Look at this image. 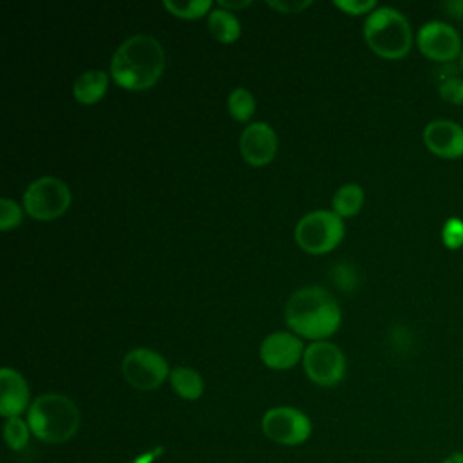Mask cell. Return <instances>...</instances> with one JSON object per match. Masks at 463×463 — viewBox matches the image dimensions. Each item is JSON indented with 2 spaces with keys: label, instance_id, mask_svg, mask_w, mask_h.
<instances>
[{
  "label": "cell",
  "instance_id": "83f0119b",
  "mask_svg": "<svg viewBox=\"0 0 463 463\" xmlns=\"http://www.w3.org/2000/svg\"><path fill=\"white\" fill-rule=\"evenodd\" d=\"M251 2L250 0H241V2H228V0H219L217 7H222L226 11H233V9H242L248 7Z\"/></svg>",
  "mask_w": 463,
  "mask_h": 463
},
{
  "label": "cell",
  "instance_id": "4316f807",
  "mask_svg": "<svg viewBox=\"0 0 463 463\" xmlns=\"http://www.w3.org/2000/svg\"><path fill=\"white\" fill-rule=\"evenodd\" d=\"M443 9L458 20H463V0H449L443 4Z\"/></svg>",
  "mask_w": 463,
  "mask_h": 463
},
{
  "label": "cell",
  "instance_id": "277c9868",
  "mask_svg": "<svg viewBox=\"0 0 463 463\" xmlns=\"http://www.w3.org/2000/svg\"><path fill=\"white\" fill-rule=\"evenodd\" d=\"M364 38L371 51L387 60L403 58L412 47L409 20L392 7H376L364 22Z\"/></svg>",
  "mask_w": 463,
  "mask_h": 463
},
{
  "label": "cell",
  "instance_id": "7402d4cb",
  "mask_svg": "<svg viewBox=\"0 0 463 463\" xmlns=\"http://www.w3.org/2000/svg\"><path fill=\"white\" fill-rule=\"evenodd\" d=\"M24 219V210L9 197L0 199V228L4 232L18 226Z\"/></svg>",
  "mask_w": 463,
  "mask_h": 463
},
{
  "label": "cell",
  "instance_id": "f546056e",
  "mask_svg": "<svg viewBox=\"0 0 463 463\" xmlns=\"http://www.w3.org/2000/svg\"><path fill=\"white\" fill-rule=\"evenodd\" d=\"M461 69H463V52H461Z\"/></svg>",
  "mask_w": 463,
  "mask_h": 463
},
{
  "label": "cell",
  "instance_id": "30bf717a",
  "mask_svg": "<svg viewBox=\"0 0 463 463\" xmlns=\"http://www.w3.org/2000/svg\"><path fill=\"white\" fill-rule=\"evenodd\" d=\"M416 43L423 56L439 63H452L463 52L458 31L439 20L423 24L416 34Z\"/></svg>",
  "mask_w": 463,
  "mask_h": 463
},
{
  "label": "cell",
  "instance_id": "7c38bea8",
  "mask_svg": "<svg viewBox=\"0 0 463 463\" xmlns=\"http://www.w3.org/2000/svg\"><path fill=\"white\" fill-rule=\"evenodd\" d=\"M279 139L271 125L264 121L250 123L239 139V148L244 161L251 166L268 165L277 154Z\"/></svg>",
  "mask_w": 463,
  "mask_h": 463
},
{
  "label": "cell",
  "instance_id": "d4e9b609",
  "mask_svg": "<svg viewBox=\"0 0 463 463\" xmlns=\"http://www.w3.org/2000/svg\"><path fill=\"white\" fill-rule=\"evenodd\" d=\"M338 9H342L347 14H369L371 11L376 9V2L374 0H335L333 2Z\"/></svg>",
  "mask_w": 463,
  "mask_h": 463
},
{
  "label": "cell",
  "instance_id": "ac0fdd59",
  "mask_svg": "<svg viewBox=\"0 0 463 463\" xmlns=\"http://www.w3.org/2000/svg\"><path fill=\"white\" fill-rule=\"evenodd\" d=\"M331 204H333V212L338 213L342 219L344 217H353L354 213H358V210L364 204V190H362V186L356 184V183L342 184L333 194Z\"/></svg>",
  "mask_w": 463,
  "mask_h": 463
},
{
  "label": "cell",
  "instance_id": "ffe728a7",
  "mask_svg": "<svg viewBox=\"0 0 463 463\" xmlns=\"http://www.w3.org/2000/svg\"><path fill=\"white\" fill-rule=\"evenodd\" d=\"M228 112L237 121H248L255 112L253 94L244 87L233 89L228 96Z\"/></svg>",
  "mask_w": 463,
  "mask_h": 463
},
{
  "label": "cell",
  "instance_id": "cb8c5ba5",
  "mask_svg": "<svg viewBox=\"0 0 463 463\" xmlns=\"http://www.w3.org/2000/svg\"><path fill=\"white\" fill-rule=\"evenodd\" d=\"M439 96L452 105H463V78L454 76L438 85Z\"/></svg>",
  "mask_w": 463,
  "mask_h": 463
},
{
  "label": "cell",
  "instance_id": "2e32d148",
  "mask_svg": "<svg viewBox=\"0 0 463 463\" xmlns=\"http://www.w3.org/2000/svg\"><path fill=\"white\" fill-rule=\"evenodd\" d=\"M170 385L174 389V392L177 396H181L183 400H197L201 398L203 391H204V382L201 378V374L186 365H179L174 367L170 371Z\"/></svg>",
  "mask_w": 463,
  "mask_h": 463
},
{
  "label": "cell",
  "instance_id": "9a60e30c",
  "mask_svg": "<svg viewBox=\"0 0 463 463\" xmlns=\"http://www.w3.org/2000/svg\"><path fill=\"white\" fill-rule=\"evenodd\" d=\"M107 87H109L107 72L99 69H89L74 80L72 94L78 103L94 105L105 96Z\"/></svg>",
  "mask_w": 463,
  "mask_h": 463
},
{
  "label": "cell",
  "instance_id": "5bb4252c",
  "mask_svg": "<svg viewBox=\"0 0 463 463\" xmlns=\"http://www.w3.org/2000/svg\"><path fill=\"white\" fill-rule=\"evenodd\" d=\"M29 385L25 378L13 367L0 369V414L16 418L29 411Z\"/></svg>",
  "mask_w": 463,
  "mask_h": 463
},
{
  "label": "cell",
  "instance_id": "4fadbf2b",
  "mask_svg": "<svg viewBox=\"0 0 463 463\" xmlns=\"http://www.w3.org/2000/svg\"><path fill=\"white\" fill-rule=\"evenodd\" d=\"M425 146L438 157L456 159L463 156V127L450 119H434L423 128Z\"/></svg>",
  "mask_w": 463,
  "mask_h": 463
},
{
  "label": "cell",
  "instance_id": "e0dca14e",
  "mask_svg": "<svg viewBox=\"0 0 463 463\" xmlns=\"http://www.w3.org/2000/svg\"><path fill=\"white\" fill-rule=\"evenodd\" d=\"M208 29L221 43H233L241 36V22L232 11L215 7L208 14Z\"/></svg>",
  "mask_w": 463,
  "mask_h": 463
},
{
  "label": "cell",
  "instance_id": "3957f363",
  "mask_svg": "<svg viewBox=\"0 0 463 463\" xmlns=\"http://www.w3.org/2000/svg\"><path fill=\"white\" fill-rule=\"evenodd\" d=\"M27 423L40 441L65 443L80 427V411L71 398L58 392H45L31 402Z\"/></svg>",
  "mask_w": 463,
  "mask_h": 463
},
{
  "label": "cell",
  "instance_id": "52a82bcc",
  "mask_svg": "<svg viewBox=\"0 0 463 463\" xmlns=\"http://www.w3.org/2000/svg\"><path fill=\"white\" fill-rule=\"evenodd\" d=\"M125 380L137 391L157 389L168 376L170 369L163 354L148 347H134L121 360Z\"/></svg>",
  "mask_w": 463,
  "mask_h": 463
},
{
  "label": "cell",
  "instance_id": "603a6c76",
  "mask_svg": "<svg viewBox=\"0 0 463 463\" xmlns=\"http://www.w3.org/2000/svg\"><path fill=\"white\" fill-rule=\"evenodd\" d=\"M441 241L449 250H459L463 246V221L450 217L441 228Z\"/></svg>",
  "mask_w": 463,
  "mask_h": 463
},
{
  "label": "cell",
  "instance_id": "8992f818",
  "mask_svg": "<svg viewBox=\"0 0 463 463\" xmlns=\"http://www.w3.org/2000/svg\"><path fill=\"white\" fill-rule=\"evenodd\" d=\"M71 204L69 186L54 177L34 179L24 192V210L36 221H52L67 212Z\"/></svg>",
  "mask_w": 463,
  "mask_h": 463
},
{
  "label": "cell",
  "instance_id": "8fae6325",
  "mask_svg": "<svg viewBox=\"0 0 463 463\" xmlns=\"http://www.w3.org/2000/svg\"><path fill=\"white\" fill-rule=\"evenodd\" d=\"M302 340L289 331H275L269 333L259 347L260 360L264 365L275 371H284L297 365L304 356Z\"/></svg>",
  "mask_w": 463,
  "mask_h": 463
},
{
  "label": "cell",
  "instance_id": "7a4b0ae2",
  "mask_svg": "<svg viewBox=\"0 0 463 463\" xmlns=\"http://www.w3.org/2000/svg\"><path fill=\"white\" fill-rule=\"evenodd\" d=\"M284 318L293 333L315 342L327 338L338 329L342 311L327 289L306 286L288 298Z\"/></svg>",
  "mask_w": 463,
  "mask_h": 463
},
{
  "label": "cell",
  "instance_id": "5b68a950",
  "mask_svg": "<svg viewBox=\"0 0 463 463\" xmlns=\"http://www.w3.org/2000/svg\"><path fill=\"white\" fill-rule=\"evenodd\" d=\"M344 239V219L333 210H313L295 226V241L307 253H326Z\"/></svg>",
  "mask_w": 463,
  "mask_h": 463
},
{
  "label": "cell",
  "instance_id": "6da1fadb",
  "mask_svg": "<svg viewBox=\"0 0 463 463\" xmlns=\"http://www.w3.org/2000/svg\"><path fill=\"white\" fill-rule=\"evenodd\" d=\"M163 69V45L150 34H134L123 40L110 60L112 80L127 90L150 89L161 78Z\"/></svg>",
  "mask_w": 463,
  "mask_h": 463
},
{
  "label": "cell",
  "instance_id": "9c48e42d",
  "mask_svg": "<svg viewBox=\"0 0 463 463\" xmlns=\"http://www.w3.org/2000/svg\"><path fill=\"white\" fill-rule=\"evenodd\" d=\"M262 432L279 445L295 447L304 443L311 434V420L295 407H273L264 412L260 421Z\"/></svg>",
  "mask_w": 463,
  "mask_h": 463
},
{
  "label": "cell",
  "instance_id": "ba28073f",
  "mask_svg": "<svg viewBox=\"0 0 463 463\" xmlns=\"http://www.w3.org/2000/svg\"><path fill=\"white\" fill-rule=\"evenodd\" d=\"M302 365L307 378L324 387L336 385L345 374L344 353L327 340H315L306 345Z\"/></svg>",
  "mask_w": 463,
  "mask_h": 463
},
{
  "label": "cell",
  "instance_id": "484cf974",
  "mask_svg": "<svg viewBox=\"0 0 463 463\" xmlns=\"http://www.w3.org/2000/svg\"><path fill=\"white\" fill-rule=\"evenodd\" d=\"M313 2L311 0H302V2H284V0H269L268 5L273 7L275 11H280V13H298V11H304L306 7H309Z\"/></svg>",
  "mask_w": 463,
  "mask_h": 463
},
{
  "label": "cell",
  "instance_id": "d6986e66",
  "mask_svg": "<svg viewBox=\"0 0 463 463\" xmlns=\"http://www.w3.org/2000/svg\"><path fill=\"white\" fill-rule=\"evenodd\" d=\"M163 5L177 18L195 20L203 14H210L213 2L212 0H165Z\"/></svg>",
  "mask_w": 463,
  "mask_h": 463
},
{
  "label": "cell",
  "instance_id": "44dd1931",
  "mask_svg": "<svg viewBox=\"0 0 463 463\" xmlns=\"http://www.w3.org/2000/svg\"><path fill=\"white\" fill-rule=\"evenodd\" d=\"M29 434H33V432H31V427H29L27 420H22L20 416L5 420V423H4V439H5V445L11 450L25 449L27 443H29Z\"/></svg>",
  "mask_w": 463,
  "mask_h": 463
},
{
  "label": "cell",
  "instance_id": "f1b7e54d",
  "mask_svg": "<svg viewBox=\"0 0 463 463\" xmlns=\"http://www.w3.org/2000/svg\"><path fill=\"white\" fill-rule=\"evenodd\" d=\"M157 454H161V449H156V450H152V452L139 454L132 463H152V461L157 458Z\"/></svg>",
  "mask_w": 463,
  "mask_h": 463
}]
</instances>
